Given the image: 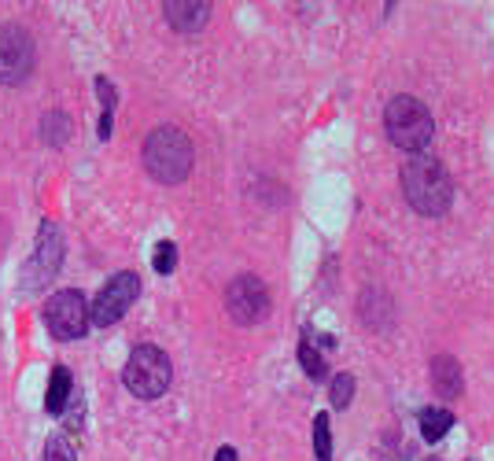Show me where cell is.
<instances>
[{
  "mask_svg": "<svg viewBox=\"0 0 494 461\" xmlns=\"http://www.w3.org/2000/svg\"><path fill=\"white\" fill-rule=\"evenodd\" d=\"M402 192L417 214L442 218L454 203V178L435 155L421 152L402 166Z\"/></svg>",
  "mask_w": 494,
  "mask_h": 461,
  "instance_id": "1",
  "label": "cell"
},
{
  "mask_svg": "<svg viewBox=\"0 0 494 461\" xmlns=\"http://www.w3.org/2000/svg\"><path fill=\"white\" fill-rule=\"evenodd\" d=\"M192 140L178 126H159L144 140V166L159 185H181L192 174Z\"/></svg>",
  "mask_w": 494,
  "mask_h": 461,
  "instance_id": "2",
  "label": "cell"
},
{
  "mask_svg": "<svg viewBox=\"0 0 494 461\" xmlns=\"http://www.w3.org/2000/svg\"><path fill=\"white\" fill-rule=\"evenodd\" d=\"M384 126L394 148L421 155L432 137H435V123H432V111L417 100V96H394L384 107Z\"/></svg>",
  "mask_w": 494,
  "mask_h": 461,
  "instance_id": "3",
  "label": "cell"
},
{
  "mask_svg": "<svg viewBox=\"0 0 494 461\" xmlns=\"http://www.w3.org/2000/svg\"><path fill=\"white\" fill-rule=\"evenodd\" d=\"M122 380L126 387L137 395V399H163L170 392V380H174V366H170V358L163 347L155 344H137L130 351V362L126 370H122Z\"/></svg>",
  "mask_w": 494,
  "mask_h": 461,
  "instance_id": "4",
  "label": "cell"
},
{
  "mask_svg": "<svg viewBox=\"0 0 494 461\" xmlns=\"http://www.w3.org/2000/svg\"><path fill=\"white\" fill-rule=\"evenodd\" d=\"M60 266H63V233L52 222H44L37 248L27 262V270H22V288H27V292H41V288L60 274Z\"/></svg>",
  "mask_w": 494,
  "mask_h": 461,
  "instance_id": "5",
  "label": "cell"
},
{
  "mask_svg": "<svg viewBox=\"0 0 494 461\" xmlns=\"http://www.w3.org/2000/svg\"><path fill=\"white\" fill-rule=\"evenodd\" d=\"M44 325L56 339H78L89 329V303L78 288H67L44 303Z\"/></svg>",
  "mask_w": 494,
  "mask_h": 461,
  "instance_id": "6",
  "label": "cell"
},
{
  "mask_svg": "<svg viewBox=\"0 0 494 461\" xmlns=\"http://www.w3.org/2000/svg\"><path fill=\"white\" fill-rule=\"evenodd\" d=\"M140 296V277L137 274H115L104 288H100V296H96L89 303V322L92 325H115L122 314H126L133 306V299Z\"/></svg>",
  "mask_w": 494,
  "mask_h": 461,
  "instance_id": "7",
  "label": "cell"
},
{
  "mask_svg": "<svg viewBox=\"0 0 494 461\" xmlns=\"http://www.w3.org/2000/svg\"><path fill=\"white\" fill-rule=\"evenodd\" d=\"M226 310L236 325H259L269 314V292L255 274H240L226 288Z\"/></svg>",
  "mask_w": 494,
  "mask_h": 461,
  "instance_id": "8",
  "label": "cell"
},
{
  "mask_svg": "<svg viewBox=\"0 0 494 461\" xmlns=\"http://www.w3.org/2000/svg\"><path fill=\"white\" fill-rule=\"evenodd\" d=\"M34 70V41L19 22L0 27V82H22Z\"/></svg>",
  "mask_w": 494,
  "mask_h": 461,
  "instance_id": "9",
  "label": "cell"
},
{
  "mask_svg": "<svg viewBox=\"0 0 494 461\" xmlns=\"http://www.w3.org/2000/svg\"><path fill=\"white\" fill-rule=\"evenodd\" d=\"M163 15L178 34H200L211 19V4L207 0H166Z\"/></svg>",
  "mask_w": 494,
  "mask_h": 461,
  "instance_id": "10",
  "label": "cell"
},
{
  "mask_svg": "<svg viewBox=\"0 0 494 461\" xmlns=\"http://www.w3.org/2000/svg\"><path fill=\"white\" fill-rule=\"evenodd\" d=\"M432 387L442 399H458L465 392V377H461L458 358H450V354L432 358Z\"/></svg>",
  "mask_w": 494,
  "mask_h": 461,
  "instance_id": "11",
  "label": "cell"
},
{
  "mask_svg": "<svg viewBox=\"0 0 494 461\" xmlns=\"http://www.w3.org/2000/svg\"><path fill=\"white\" fill-rule=\"evenodd\" d=\"M70 392H74L70 370L56 366L52 370V380H48V395H44V409H48V414H63L67 402H70Z\"/></svg>",
  "mask_w": 494,
  "mask_h": 461,
  "instance_id": "12",
  "label": "cell"
},
{
  "mask_svg": "<svg viewBox=\"0 0 494 461\" xmlns=\"http://www.w3.org/2000/svg\"><path fill=\"white\" fill-rule=\"evenodd\" d=\"M450 428H454V414H450V409H442V406H425L421 409V435H425V443H439Z\"/></svg>",
  "mask_w": 494,
  "mask_h": 461,
  "instance_id": "13",
  "label": "cell"
},
{
  "mask_svg": "<svg viewBox=\"0 0 494 461\" xmlns=\"http://www.w3.org/2000/svg\"><path fill=\"white\" fill-rule=\"evenodd\" d=\"M41 137L52 144V148H60V144L70 140V118L63 111H48L44 115V123H41Z\"/></svg>",
  "mask_w": 494,
  "mask_h": 461,
  "instance_id": "14",
  "label": "cell"
},
{
  "mask_svg": "<svg viewBox=\"0 0 494 461\" xmlns=\"http://www.w3.org/2000/svg\"><path fill=\"white\" fill-rule=\"evenodd\" d=\"M299 362H303L307 377H314V380H325V373H329V366H325V354H321V351L314 347V339H310V336H303V344H299Z\"/></svg>",
  "mask_w": 494,
  "mask_h": 461,
  "instance_id": "15",
  "label": "cell"
},
{
  "mask_svg": "<svg viewBox=\"0 0 494 461\" xmlns=\"http://www.w3.org/2000/svg\"><path fill=\"white\" fill-rule=\"evenodd\" d=\"M96 92H100V100H104V115H100V137L108 140L111 137V123H115V89H111V82L108 78H96Z\"/></svg>",
  "mask_w": 494,
  "mask_h": 461,
  "instance_id": "16",
  "label": "cell"
},
{
  "mask_svg": "<svg viewBox=\"0 0 494 461\" xmlns=\"http://www.w3.org/2000/svg\"><path fill=\"white\" fill-rule=\"evenodd\" d=\"M44 461H78V454H74V443H70V435H63V432L48 435V443H44Z\"/></svg>",
  "mask_w": 494,
  "mask_h": 461,
  "instance_id": "17",
  "label": "cell"
},
{
  "mask_svg": "<svg viewBox=\"0 0 494 461\" xmlns=\"http://www.w3.org/2000/svg\"><path fill=\"white\" fill-rule=\"evenodd\" d=\"M314 450L317 461H332V435H329V414L314 417Z\"/></svg>",
  "mask_w": 494,
  "mask_h": 461,
  "instance_id": "18",
  "label": "cell"
},
{
  "mask_svg": "<svg viewBox=\"0 0 494 461\" xmlns=\"http://www.w3.org/2000/svg\"><path fill=\"white\" fill-rule=\"evenodd\" d=\"M329 399H332V406H336V409H347V406H351V399H355V377H351V373H336Z\"/></svg>",
  "mask_w": 494,
  "mask_h": 461,
  "instance_id": "19",
  "label": "cell"
},
{
  "mask_svg": "<svg viewBox=\"0 0 494 461\" xmlns=\"http://www.w3.org/2000/svg\"><path fill=\"white\" fill-rule=\"evenodd\" d=\"M152 266H155V274H163V277L174 274V266H178V244H174V240H159Z\"/></svg>",
  "mask_w": 494,
  "mask_h": 461,
  "instance_id": "20",
  "label": "cell"
},
{
  "mask_svg": "<svg viewBox=\"0 0 494 461\" xmlns=\"http://www.w3.org/2000/svg\"><path fill=\"white\" fill-rule=\"evenodd\" d=\"M214 461H236V447H218Z\"/></svg>",
  "mask_w": 494,
  "mask_h": 461,
  "instance_id": "21",
  "label": "cell"
},
{
  "mask_svg": "<svg viewBox=\"0 0 494 461\" xmlns=\"http://www.w3.org/2000/svg\"><path fill=\"white\" fill-rule=\"evenodd\" d=\"M425 461H439V457H425Z\"/></svg>",
  "mask_w": 494,
  "mask_h": 461,
  "instance_id": "22",
  "label": "cell"
}]
</instances>
